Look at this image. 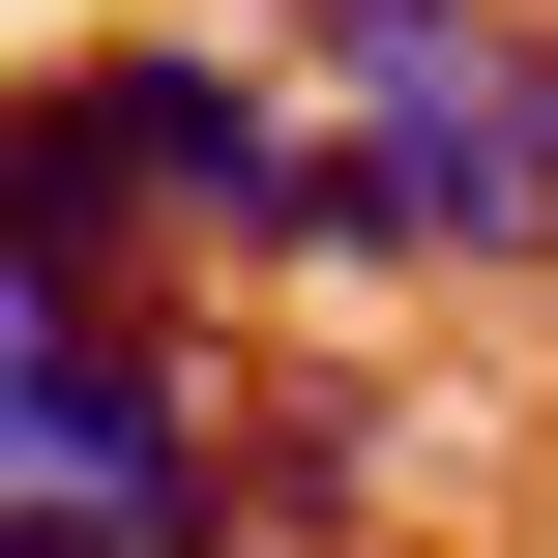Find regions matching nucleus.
Listing matches in <instances>:
<instances>
[{"label": "nucleus", "mask_w": 558, "mask_h": 558, "mask_svg": "<svg viewBox=\"0 0 558 558\" xmlns=\"http://www.w3.org/2000/svg\"><path fill=\"white\" fill-rule=\"evenodd\" d=\"M29 177L118 206V235H177L206 294H294L324 265V88H265L206 29H59L29 59Z\"/></svg>", "instance_id": "nucleus-1"}]
</instances>
